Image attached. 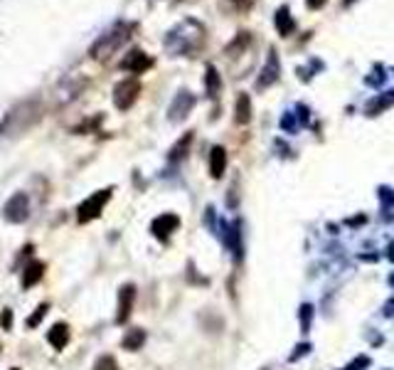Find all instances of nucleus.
<instances>
[{"mask_svg": "<svg viewBox=\"0 0 394 370\" xmlns=\"http://www.w3.org/2000/svg\"><path fill=\"white\" fill-rule=\"evenodd\" d=\"M128 32H131V27H128V25H116L114 30H108L106 35L99 37V43L91 47V55H94V57L114 55L116 49H119L121 45L128 40Z\"/></svg>", "mask_w": 394, "mask_h": 370, "instance_id": "obj_1", "label": "nucleus"}, {"mask_svg": "<svg viewBox=\"0 0 394 370\" xmlns=\"http://www.w3.org/2000/svg\"><path fill=\"white\" fill-rule=\"evenodd\" d=\"M108 200H111V188L96 190L94 195H89V198L77 207V222L86 224V222H91V220H96L102 215V210L106 207Z\"/></svg>", "mask_w": 394, "mask_h": 370, "instance_id": "obj_2", "label": "nucleus"}, {"mask_svg": "<svg viewBox=\"0 0 394 370\" xmlns=\"http://www.w3.org/2000/svg\"><path fill=\"white\" fill-rule=\"evenodd\" d=\"M3 218L12 224H20L25 220L30 218V200H27V195L25 193H15L10 200L3 205Z\"/></svg>", "mask_w": 394, "mask_h": 370, "instance_id": "obj_3", "label": "nucleus"}, {"mask_svg": "<svg viewBox=\"0 0 394 370\" xmlns=\"http://www.w3.org/2000/svg\"><path fill=\"white\" fill-rule=\"evenodd\" d=\"M138 94H141V84H138V79H124L121 84H116L114 89V104L119 109H131L133 104H136Z\"/></svg>", "mask_w": 394, "mask_h": 370, "instance_id": "obj_4", "label": "nucleus"}, {"mask_svg": "<svg viewBox=\"0 0 394 370\" xmlns=\"http://www.w3.org/2000/svg\"><path fill=\"white\" fill-rule=\"evenodd\" d=\"M133 301H136V286L124 284L119 289V311H116V323H126L131 319Z\"/></svg>", "mask_w": 394, "mask_h": 370, "instance_id": "obj_5", "label": "nucleus"}, {"mask_svg": "<svg viewBox=\"0 0 394 370\" xmlns=\"http://www.w3.org/2000/svg\"><path fill=\"white\" fill-rule=\"evenodd\" d=\"M178 227H180V218L173 213L161 215V218H156L153 220V224H150V230H153V235H156L158 240H167V237L173 235Z\"/></svg>", "mask_w": 394, "mask_h": 370, "instance_id": "obj_6", "label": "nucleus"}, {"mask_svg": "<svg viewBox=\"0 0 394 370\" xmlns=\"http://www.w3.org/2000/svg\"><path fill=\"white\" fill-rule=\"evenodd\" d=\"M45 269H47L45 262L32 259L30 264L23 269V289H32L35 284H40V279L45 277Z\"/></svg>", "mask_w": 394, "mask_h": 370, "instance_id": "obj_7", "label": "nucleus"}, {"mask_svg": "<svg viewBox=\"0 0 394 370\" xmlns=\"http://www.w3.org/2000/svg\"><path fill=\"white\" fill-rule=\"evenodd\" d=\"M47 340L54 351H65L67 343H69V326H67L65 321L54 323V326L47 331Z\"/></svg>", "mask_w": 394, "mask_h": 370, "instance_id": "obj_8", "label": "nucleus"}, {"mask_svg": "<svg viewBox=\"0 0 394 370\" xmlns=\"http://www.w3.org/2000/svg\"><path fill=\"white\" fill-rule=\"evenodd\" d=\"M279 74H281V69H279V60H276V52H271V55H269V62H266V67H264L262 77H259V82H257V86H259V89H266V86L274 84Z\"/></svg>", "mask_w": 394, "mask_h": 370, "instance_id": "obj_9", "label": "nucleus"}, {"mask_svg": "<svg viewBox=\"0 0 394 370\" xmlns=\"http://www.w3.org/2000/svg\"><path fill=\"white\" fill-rule=\"evenodd\" d=\"M121 67L128 69V72L141 74V72H143V69H148V67H150V60L143 55V52H141V49H133L131 55H128L124 62H121Z\"/></svg>", "mask_w": 394, "mask_h": 370, "instance_id": "obj_10", "label": "nucleus"}, {"mask_svg": "<svg viewBox=\"0 0 394 370\" xmlns=\"http://www.w3.org/2000/svg\"><path fill=\"white\" fill-rule=\"evenodd\" d=\"M224 168H227V151L222 146H215L209 153V173H212V178H222Z\"/></svg>", "mask_w": 394, "mask_h": 370, "instance_id": "obj_11", "label": "nucleus"}, {"mask_svg": "<svg viewBox=\"0 0 394 370\" xmlns=\"http://www.w3.org/2000/svg\"><path fill=\"white\" fill-rule=\"evenodd\" d=\"M146 343V331H141V328H133V331H128L124 338V343L121 346L126 348V351H138V348Z\"/></svg>", "mask_w": 394, "mask_h": 370, "instance_id": "obj_12", "label": "nucleus"}, {"mask_svg": "<svg viewBox=\"0 0 394 370\" xmlns=\"http://www.w3.org/2000/svg\"><path fill=\"white\" fill-rule=\"evenodd\" d=\"M237 124H249V119H251V102H249V97L246 94H242V97L237 99Z\"/></svg>", "mask_w": 394, "mask_h": 370, "instance_id": "obj_13", "label": "nucleus"}, {"mask_svg": "<svg viewBox=\"0 0 394 370\" xmlns=\"http://www.w3.org/2000/svg\"><path fill=\"white\" fill-rule=\"evenodd\" d=\"M276 27L281 30V35H288L293 30V20L288 15V8H281L279 10V18H276Z\"/></svg>", "mask_w": 394, "mask_h": 370, "instance_id": "obj_14", "label": "nucleus"}, {"mask_svg": "<svg viewBox=\"0 0 394 370\" xmlns=\"http://www.w3.org/2000/svg\"><path fill=\"white\" fill-rule=\"evenodd\" d=\"M47 311H49V303H47V301H45V303H40V306H37V309L32 311V316H30V319H27V328H35L37 323H40L42 319L47 316Z\"/></svg>", "mask_w": 394, "mask_h": 370, "instance_id": "obj_15", "label": "nucleus"}, {"mask_svg": "<svg viewBox=\"0 0 394 370\" xmlns=\"http://www.w3.org/2000/svg\"><path fill=\"white\" fill-rule=\"evenodd\" d=\"M94 370H121V368L114 360V356H102V358L94 363Z\"/></svg>", "mask_w": 394, "mask_h": 370, "instance_id": "obj_16", "label": "nucleus"}, {"mask_svg": "<svg viewBox=\"0 0 394 370\" xmlns=\"http://www.w3.org/2000/svg\"><path fill=\"white\" fill-rule=\"evenodd\" d=\"M207 86H209V94L215 97V91H217V72L212 67L207 69Z\"/></svg>", "mask_w": 394, "mask_h": 370, "instance_id": "obj_17", "label": "nucleus"}, {"mask_svg": "<svg viewBox=\"0 0 394 370\" xmlns=\"http://www.w3.org/2000/svg\"><path fill=\"white\" fill-rule=\"evenodd\" d=\"M10 323H12V314H10V309H5V311H3V328L8 331V328H10Z\"/></svg>", "mask_w": 394, "mask_h": 370, "instance_id": "obj_18", "label": "nucleus"}, {"mask_svg": "<svg viewBox=\"0 0 394 370\" xmlns=\"http://www.w3.org/2000/svg\"><path fill=\"white\" fill-rule=\"evenodd\" d=\"M323 5H325V0H308V8H311V10H318V8Z\"/></svg>", "mask_w": 394, "mask_h": 370, "instance_id": "obj_19", "label": "nucleus"}, {"mask_svg": "<svg viewBox=\"0 0 394 370\" xmlns=\"http://www.w3.org/2000/svg\"><path fill=\"white\" fill-rule=\"evenodd\" d=\"M10 370H20V368H10Z\"/></svg>", "mask_w": 394, "mask_h": 370, "instance_id": "obj_20", "label": "nucleus"}]
</instances>
